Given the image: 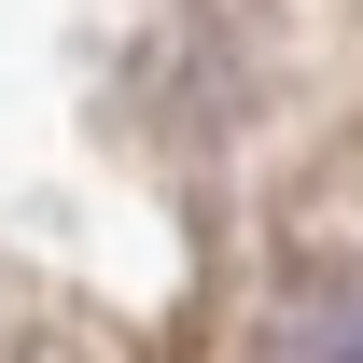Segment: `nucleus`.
<instances>
[{"label":"nucleus","mask_w":363,"mask_h":363,"mask_svg":"<svg viewBox=\"0 0 363 363\" xmlns=\"http://www.w3.org/2000/svg\"><path fill=\"white\" fill-rule=\"evenodd\" d=\"M279 363H363V279L308 294V308H294V335H279Z\"/></svg>","instance_id":"nucleus-1"}]
</instances>
